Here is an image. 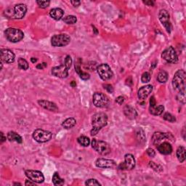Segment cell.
Segmentation results:
<instances>
[{"mask_svg":"<svg viewBox=\"0 0 186 186\" xmlns=\"http://www.w3.org/2000/svg\"><path fill=\"white\" fill-rule=\"evenodd\" d=\"M108 116L104 113H95L92 116V129L91 130V135L94 136L98 133V132L107 125Z\"/></svg>","mask_w":186,"mask_h":186,"instance_id":"6da1fadb","label":"cell"},{"mask_svg":"<svg viewBox=\"0 0 186 186\" xmlns=\"http://www.w3.org/2000/svg\"><path fill=\"white\" fill-rule=\"evenodd\" d=\"M27 12V7L24 4H18L13 8H7L5 11V15L9 18L22 19Z\"/></svg>","mask_w":186,"mask_h":186,"instance_id":"7a4b0ae2","label":"cell"},{"mask_svg":"<svg viewBox=\"0 0 186 186\" xmlns=\"http://www.w3.org/2000/svg\"><path fill=\"white\" fill-rule=\"evenodd\" d=\"M186 82V74L184 70H178L175 74L172 79V86L175 90L179 92H185Z\"/></svg>","mask_w":186,"mask_h":186,"instance_id":"3957f363","label":"cell"},{"mask_svg":"<svg viewBox=\"0 0 186 186\" xmlns=\"http://www.w3.org/2000/svg\"><path fill=\"white\" fill-rule=\"evenodd\" d=\"M5 35L8 41L13 43L20 42L24 37L23 32L15 28H8L5 30Z\"/></svg>","mask_w":186,"mask_h":186,"instance_id":"277c9868","label":"cell"},{"mask_svg":"<svg viewBox=\"0 0 186 186\" xmlns=\"http://www.w3.org/2000/svg\"><path fill=\"white\" fill-rule=\"evenodd\" d=\"M91 144H92L93 149L95 150L97 152L101 155L105 156V155H108L111 153V148L106 142L93 139Z\"/></svg>","mask_w":186,"mask_h":186,"instance_id":"5b68a950","label":"cell"},{"mask_svg":"<svg viewBox=\"0 0 186 186\" xmlns=\"http://www.w3.org/2000/svg\"><path fill=\"white\" fill-rule=\"evenodd\" d=\"M71 42V37L66 34H60L53 36L51 39V44L53 47H65Z\"/></svg>","mask_w":186,"mask_h":186,"instance_id":"8992f818","label":"cell"},{"mask_svg":"<svg viewBox=\"0 0 186 186\" xmlns=\"http://www.w3.org/2000/svg\"><path fill=\"white\" fill-rule=\"evenodd\" d=\"M93 104L98 108H106L110 103L108 97L102 92H95L92 97Z\"/></svg>","mask_w":186,"mask_h":186,"instance_id":"52a82bcc","label":"cell"},{"mask_svg":"<svg viewBox=\"0 0 186 186\" xmlns=\"http://www.w3.org/2000/svg\"><path fill=\"white\" fill-rule=\"evenodd\" d=\"M53 137V133L47 130L37 129L33 133V138L38 142H46Z\"/></svg>","mask_w":186,"mask_h":186,"instance_id":"ba28073f","label":"cell"},{"mask_svg":"<svg viewBox=\"0 0 186 186\" xmlns=\"http://www.w3.org/2000/svg\"><path fill=\"white\" fill-rule=\"evenodd\" d=\"M97 71H98L100 77L104 81L111 79L113 76V73L111 67L106 63H102L99 65L97 68Z\"/></svg>","mask_w":186,"mask_h":186,"instance_id":"9c48e42d","label":"cell"},{"mask_svg":"<svg viewBox=\"0 0 186 186\" xmlns=\"http://www.w3.org/2000/svg\"><path fill=\"white\" fill-rule=\"evenodd\" d=\"M162 58L169 63H176L178 61V57L173 47H169L163 51Z\"/></svg>","mask_w":186,"mask_h":186,"instance_id":"30bf717a","label":"cell"},{"mask_svg":"<svg viewBox=\"0 0 186 186\" xmlns=\"http://www.w3.org/2000/svg\"><path fill=\"white\" fill-rule=\"evenodd\" d=\"M25 174L30 180L35 183H42L44 180V175L39 171L27 169V170H25Z\"/></svg>","mask_w":186,"mask_h":186,"instance_id":"8fae6325","label":"cell"},{"mask_svg":"<svg viewBox=\"0 0 186 186\" xmlns=\"http://www.w3.org/2000/svg\"><path fill=\"white\" fill-rule=\"evenodd\" d=\"M165 139H169L171 140V141H173L174 140V137H173V135L171 133H163V132H154L152 137L153 144L157 146Z\"/></svg>","mask_w":186,"mask_h":186,"instance_id":"7c38bea8","label":"cell"},{"mask_svg":"<svg viewBox=\"0 0 186 186\" xmlns=\"http://www.w3.org/2000/svg\"><path fill=\"white\" fill-rule=\"evenodd\" d=\"M159 18L164 27L166 28L167 32L168 33L171 32V25L169 20V14L166 10H161L159 13Z\"/></svg>","mask_w":186,"mask_h":186,"instance_id":"4fadbf2b","label":"cell"},{"mask_svg":"<svg viewBox=\"0 0 186 186\" xmlns=\"http://www.w3.org/2000/svg\"><path fill=\"white\" fill-rule=\"evenodd\" d=\"M69 69L65 64H62L61 66L53 67L52 69V74L58 78H66L69 76Z\"/></svg>","mask_w":186,"mask_h":186,"instance_id":"5bb4252c","label":"cell"},{"mask_svg":"<svg viewBox=\"0 0 186 186\" xmlns=\"http://www.w3.org/2000/svg\"><path fill=\"white\" fill-rule=\"evenodd\" d=\"M135 167V159L132 154H126L125 156V162L121 163L119 166V169L132 170Z\"/></svg>","mask_w":186,"mask_h":186,"instance_id":"9a60e30c","label":"cell"},{"mask_svg":"<svg viewBox=\"0 0 186 186\" xmlns=\"http://www.w3.org/2000/svg\"><path fill=\"white\" fill-rule=\"evenodd\" d=\"M1 60L5 63H12L15 61V54L13 52L8 49H2L1 52Z\"/></svg>","mask_w":186,"mask_h":186,"instance_id":"2e32d148","label":"cell"},{"mask_svg":"<svg viewBox=\"0 0 186 186\" xmlns=\"http://www.w3.org/2000/svg\"><path fill=\"white\" fill-rule=\"evenodd\" d=\"M95 165L99 168H115L116 167V164L114 161L103 158L97 159Z\"/></svg>","mask_w":186,"mask_h":186,"instance_id":"e0dca14e","label":"cell"},{"mask_svg":"<svg viewBox=\"0 0 186 186\" xmlns=\"http://www.w3.org/2000/svg\"><path fill=\"white\" fill-rule=\"evenodd\" d=\"M153 91V86L152 85H146L142 87L138 90L137 92V97L140 100H146L148 96L150 95V93Z\"/></svg>","mask_w":186,"mask_h":186,"instance_id":"ac0fdd59","label":"cell"},{"mask_svg":"<svg viewBox=\"0 0 186 186\" xmlns=\"http://www.w3.org/2000/svg\"><path fill=\"white\" fill-rule=\"evenodd\" d=\"M38 104L40 105L41 107H42L43 108L46 109L47 111H53V112H55V111H58V108H57L56 104L53 102H50V101L40 100H38Z\"/></svg>","mask_w":186,"mask_h":186,"instance_id":"d6986e66","label":"cell"},{"mask_svg":"<svg viewBox=\"0 0 186 186\" xmlns=\"http://www.w3.org/2000/svg\"><path fill=\"white\" fill-rule=\"evenodd\" d=\"M157 149L159 151V153L164 155H169L171 154L172 152V147L169 142H164L162 143H160L156 146Z\"/></svg>","mask_w":186,"mask_h":186,"instance_id":"ffe728a7","label":"cell"},{"mask_svg":"<svg viewBox=\"0 0 186 186\" xmlns=\"http://www.w3.org/2000/svg\"><path fill=\"white\" fill-rule=\"evenodd\" d=\"M124 113H125L126 116L129 119H135L137 116V111H135V109L129 105H125V107L124 108Z\"/></svg>","mask_w":186,"mask_h":186,"instance_id":"44dd1931","label":"cell"},{"mask_svg":"<svg viewBox=\"0 0 186 186\" xmlns=\"http://www.w3.org/2000/svg\"><path fill=\"white\" fill-rule=\"evenodd\" d=\"M63 10L61 8H53L49 12V15L55 20H61L63 16Z\"/></svg>","mask_w":186,"mask_h":186,"instance_id":"7402d4cb","label":"cell"},{"mask_svg":"<svg viewBox=\"0 0 186 186\" xmlns=\"http://www.w3.org/2000/svg\"><path fill=\"white\" fill-rule=\"evenodd\" d=\"M7 139L10 141H15L18 143H22L23 140L21 136L15 132H9L7 135Z\"/></svg>","mask_w":186,"mask_h":186,"instance_id":"603a6c76","label":"cell"},{"mask_svg":"<svg viewBox=\"0 0 186 186\" xmlns=\"http://www.w3.org/2000/svg\"><path fill=\"white\" fill-rule=\"evenodd\" d=\"M76 120L74 118H68L66 119L65 121L62 123V127H63L64 129H71L72 127H74V126L76 125Z\"/></svg>","mask_w":186,"mask_h":186,"instance_id":"cb8c5ba5","label":"cell"},{"mask_svg":"<svg viewBox=\"0 0 186 186\" xmlns=\"http://www.w3.org/2000/svg\"><path fill=\"white\" fill-rule=\"evenodd\" d=\"M164 110V107L163 106V105H159V106L154 105V106H150L149 108L150 113H151L152 115H154V116L161 115L163 113Z\"/></svg>","mask_w":186,"mask_h":186,"instance_id":"d4e9b609","label":"cell"},{"mask_svg":"<svg viewBox=\"0 0 186 186\" xmlns=\"http://www.w3.org/2000/svg\"><path fill=\"white\" fill-rule=\"evenodd\" d=\"M185 148L183 146H180L177 150V157L178 159L179 162L183 163L185 160Z\"/></svg>","mask_w":186,"mask_h":186,"instance_id":"484cf974","label":"cell"},{"mask_svg":"<svg viewBox=\"0 0 186 186\" xmlns=\"http://www.w3.org/2000/svg\"><path fill=\"white\" fill-rule=\"evenodd\" d=\"M75 69H76V73L78 74V76H80V78H81L82 79L87 80L90 78V74H89L88 73H86V72L82 71L79 65H78V64H75Z\"/></svg>","mask_w":186,"mask_h":186,"instance_id":"4316f807","label":"cell"},{"mask_svg":"<svg viewBox=\"0 0 186 186\" xmlns=\"http://www.w3.org/2000/svg\"><path fill=\"white\" fill-rule=\"evenodd\" d=\"M136 136H137V140L140 142V143L144 144V142H146V136H145L144 131L141 128H138L136 130Z\"/></svg>","mask_w":186,"mask_h":186,"instance_id":"83f0119b","label":"cell"},{"mask_svg":"<svg viewBox=\"0 0 186 186\" xmlns=\"http://www.w3.org/2000/svg\"><path fill=\"white\" fill-rule=\"evenodd\" d=\"M157 80L160 83H165L168 80V74L165 71H161L157 76Z\"/></svg>","mask_w":186,"mask_h":186,"instance_id":"f1b7e54d","label":"cell"},{"mask_svg":"<svg viewBox=\"0 0 186 186\" xmlns=\"http://www.w3.org/2000/svg\"><path fill=\"white\" fill-rule=\"evenodd\" d=\"M53 183L55 185H62L64 184V180L61 178L57 172H55L53 176Z\"/></svg>","mask_w":186,"mask_h":186,"instance_id":"f546056e","label":"cell"},{"mask_svg":"<svg viewBox=\"0 0 186 186\" xmlns=\"http://www.w3.org/2000/svg\"><path fill=\"white\" fill-rule=\"evenodd\" d=\"M77 140L78 143L81 145V146H84V147H87L90 143V140L89 139V137H86V136H80Z\"/></svg>","mask_w":186,"mask_h":186,"instance_id":"4dcf8cb0","label":"cell"},{"mask_svg":"<svg viewBox=\"0 0 186 186\" xmlns=\"http://www.w3.org/2000/svg\"><path fill=\"white\" fill-rule=\"evenodd\" d=\"M18 67H19V69H20L27 70L28 69V62L26 61L25 59L22 58V57H20V58H18Z\"/></svg>","mask_w":186,"mask_h":186,"instance_id":"1f68e13d","label":"cell"},{"mask_svg":"<svg viewBox=\"0 0 186 186\" xmlns=\"http://www.w3.org/2000/svg\"><path fill=\"white\" fill-rule=\"evenodd\" d=\"M63 22L67 24H74L77 21V19L74 15H68L66 16L63 19Z\"/></svg>","mask_w":186,"mask_h":186,"instance_id":"d6a6232c","label":"cell"},{"mask_svg":"<svg viewBox=\"0 0 186 186\" xmlns=\"http://www.w3.org/2000/svg\"><path fill=\"white\" fill-rule=\"evenodd\" d=\"M163 118H164V119H165L166 121H168L169 122H171V123L176 121V118L169 113H165L164 116H163Z\"/></svg>","mask_w":186,"mask_h":186,"instance_id":"836d02e7","label":"cell"},{"mask_svg":"<svg viewBox=\"0 0 186 186\" xmlns=\"http://www.w3.org/2000/svg\"><path fill=\"white\" fill-rule=\"evenodd\" d=\"M141 81L142 83H148L150 81V74L148 72H145L141 76Z\"/></svg>","mask_w":186,"mask_h":186,"instance_id":"e575fe53","label":"cell"},{"mask_svg":"<svg viewBox=\"0 0 186 186\" xmlns=\"http://www.w3.org/2000/svg\"><path fill=\"white\" fill-rule=\"evenodd\" d=\"M37 5L39 6L40 8H47V7H49V4H50V2L49 1H36Z\"/></svg>","mask_w":186,"mask_h":186,"instance_id":"d590c367","label":"cell"},{"mask_svg":"<svg viewBox=\"0 0 186 186\" xmlns=\"http://www.w3.org/2000/svg\"><path fill=\"white\" fill-rule=\"evenodd\" d=\"M86 185H101V184L95 179H89L86 181Z\"/></svg>","mask_w":186,"mask_h":186,"instance_id":"8d00e7d4","label":"cell"},{"mask_svg":"<svg viewBox=\"0 0 186 186\" xmlns=\"http://www.w3.org/2000/svg\"><path fill=\"white\" fill-rule=\"evenodd\" d=\"M177 100L183 103V104H185V92H179L178 95L177 96Z\"/></svg>","mask_w":186,"mask_h":186,"instance_id":"74e56055","label":"cell"},{"mask_svg":"<svg viewBox=\"0 0 186 186\" xmlns=\"http://www.w3.org/2000/svg\"><path fill=\"white\" fill-rule=\"evenodd\" d=\"M64 64L67 66L69 69H70L71 66V64H72V58L70 56V55H67V56L65 58V63H64Z\"/></svg>","mask_w":186,"mask_h":186,"instance_id":"f35d334b","label":"cell"},{"mask_svg":"<svg viewBox=\"0 0 186 186\" xmlns=\"http://www.w3.org/2000/svg\"><path fill=\"white\" fill-rule=\"evenodd\" d=\"M149 166L151 167L152 169H154L155 171H161L160 169H162V167H161L160 166H159V165H157L156 164H155L154 162H149Z\"/></svg>","mask_w":186,"mask_h":186,"instance_id":"ab89813d","label":"cell"},{"mask_svg":"<svg viewBox=\"0 0 186 186\" xmlns=\"http://www.w3.org/2000/svg\"><path fill=\"white\" fill-rule=\"evenodd\" d=\"M146 153H147V154L150 157H153L155 156V155H156V152L154 151V149H152V148H148L147 150H146Z\"/></svg>","mask_w":186,"mask_h":186,"instance_id":"60d3db41","label":"cell"},{"mask_svg":"<svg viewBox=\"0 0 186 186\" xmlns=\"http://www.w3.org/2000/svg\"><path fill=\"white\" fill-rule=\"evenodd\" d=\"M124 102H125V98L122 96H119L116 99V103H118L119 105H122Z\"/></svg>","mask_w":186,"mask_h":186,"instance_id":"b9f144b4","label":"cell"},{"mask_svg":"<svg viewBox=\"0 0 186 186\" xmlns=\"http://www.w3.org/2000/svg\"><path fill=\"white\" fill-rule=\"evenodd\" d=\"M103 87H104V89L107 90V92H108L109 93H112L113 92V88L111 84H105Z\"/></svg>","mask_w":186,"mask_h":186,"instance_id":"7bdbcfd3","label":"cell"},{"mask_svg":"<svg viewBox=\"0 0 186 186\" xmlns=\"http://www.w3.org/2000/svg\"><path fill=\"white\" fill-rule=\"evenodd\" d=\"M47 63H40V64H38V65L36 66V69H44V68L47 67Z\"/></svg>","mask_w":186,"mask_h":186,"instance_id":"ee69618b","label":"cell"},{"mask_svg":"<svg viewBox=\"0 0 186 186\" xmlns=\"http://www.w3.org/2000/svg\"><path fill=\"white\" fill-rule=\"evenodd\" d=\"M156 100H155L154 97L152 96L151 98H150V106H154V105H156Z\"/></svg>","mask_w":186,"mask_h":186,"instance_id":"f6af8a7d","label":"cell"},{"mask_svg":"<svg viewBox=\"0 0 186 186\" xmlns=\"http://www.w3.org/2000/svg\"><path fill=\"white\" fill-rule=\"evenodd\" d=\"M71 3L72 4V5L74 7H78V6L80 5L81 4V2L80 1H71Z\"/></svg>","mask_w":186,"mask_h":186,"instance_id":"bcb514c9","label":"cell"},{"mask_svg":"<svg viewBox=\"0 0 186 186\" xmlns=\"http://www.w3.org/2000/svg\"><path fill=\"white\" fill-rule=\"evenodd\" d=\"M143 3L147 5L148 6H154V2L153 1H143Z\"/></svg>","mask_w":186,"mask_h":186,"instance_id":"7dc6e473","label":"cell"},{"mask_svg":"<svg viewBox=\"0 0 186 186\" xmlns=\"http://www.w3.org/2000/svg\"><path fill=\"white\" fill-rule=\"evenodd\" d=\"M25 185H35V183H34V182L32 181V180H26V183H25Z\"/></svg>","mask_w":186,"mask_h":186,"instance_id":"c3c4849f","label":"cell"},{"mask_svg":"<svg viewBox=\"0 0 186 186\" xmlns=\"http://www.w3.org/2000/svg\"><path fill=\"white\" fill-rule=\"evenodd\" d=\"M1 136H2V142H3L4 141H5L6 140V137H4V134L2 133V132H1Z\"/></svg>","mask_w":186,"mask_h":186,"instance_id":"681fc988","label":"cell"},{"mask_svg":"<svg viewBox=\"0 0 186 186\" xmlns=\"http://www.w3.org/2000/svg\"><path fill=\"white\" fill-rule=\"evenodd\" d=\"M76 82H74V81H72V82H71V86L72 87H76Z\"/></svg>","mask_w":186,"mask_h":186,"instance_id":"f907efd6","label":"cell"},{"mask_svg":"<svg viewBox=\"0 0 186 186\" xmlns=\"http://www.w3.org/2000/svg\"><path fill=\"white\" fill-rule=\"evenodd\" d=\"M31 61H32V63H36V62L37 61V59H36V58H34V57H32V58H31Z\"/></svg>","mask_w":186,"mask_h":186,"instance_id":"816d5d0a","label":"cell"},{"mask_svg":"<svg viewBox=\"0 0 186 186\" xmlns=\"http://www.w3.org/2000/svg\"><path fill=\"white\" fill-rule=\"evenodd\" d=\"M15 185H20V183H15Z\"/></svg>","mask_w":186,"mask_h":186,"instance_id":"f5cc1de1","label":"cell"}]
</instances>
